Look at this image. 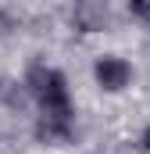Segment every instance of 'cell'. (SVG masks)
I'll list each match as a JSON object with an SVG mask.
<instances>
[{
    "label": "cell",
    "instance_id": "obj_1",
    "mask_svg": "<svg viewBox=\"0 0 150 154\" xmlns=\"http://www.w3.org/2000/svg\"><path fill=\"white\" fill-rule=\"evenodd\" d=\"M29 90L32 97L39 100L43 115L50 118H68L72 115V104H68V86H64V75L46 68V65H36L29 72Z\"/></svg>",
    "mask_w": 150,
    "mask_h": 154
},
{
    "label": "cell",
    "instance_id": "obj_2",
    "mask_svg": "<svg viewBox=\"0 0 150 154\" xmlns=\"http://www.w3.org/2000/svg\"><path fill=\"white\" fill-rule=\"evenodd\" d=\"M129 79H132V68H129L122 57H100V61H97V82H100L104 90H122Z\"/></svg>",
    "mask_w": 150,
    "mask_h": 154
},
{
    "label": "cell",
    "instance_id": "obj_3",
    "mask_svg": "<svg viewBox=\"0 0 150 154\" xmlns=\"http://www.w3.org/2000/svg\"><path fill=\"white\" fill-rule=\"evenodd\" d=\"M104 18H107V7H100V4H82V7L75 11V22H79L82 29H100Z\"/></svg>",
    "mask_w": 150,
    "mask_h": 154
},
{
    "label": "cell",
    "instance_id": "obj_4",
    "mask_svg": "<svg viewBox=\"0 0 150 154\" xmlns=\"http://www.w3.org/2000/svg\"><path fill=\"white\" fill-rule=\"evenodd\" d=\"M132 14H140V18H150V4H132Z\"/></svg>",
    "mask_w": 150,
    "mask_h": 154
},
{
    "label": "cell",
    "instance_id": "obj_5",
    "mask_svg": "<svg viewBox=\"0 0 150 154\" xmlns=\"http://www.w3.org/2000/svg\"><path fill=\"white\" fill-rule=\"evenodd\" d=\"M143 147H147V151H150V133H147V136H143Z\"/></svg>",
    "mask_w": 150,
    "mask_h": 154
}]
</instances>
